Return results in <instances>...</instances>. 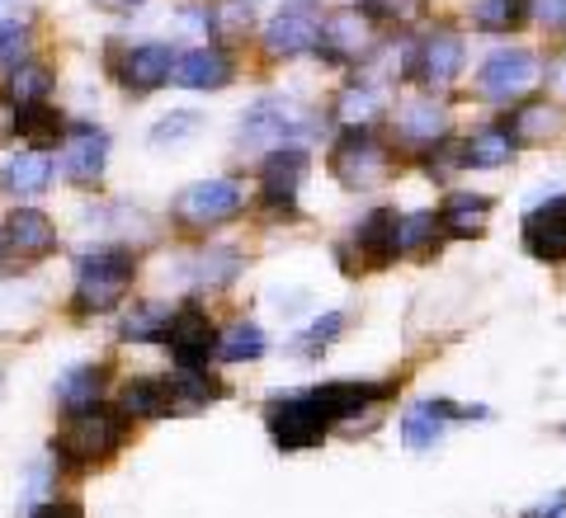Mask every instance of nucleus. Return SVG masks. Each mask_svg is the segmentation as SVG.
<instances>
[{
    "mask_svg": "<svg viewBox=\"0 0 566 518\" xmlns=\"http://www.w3.org/2000/svg\"><path fill=\"white\" fill-rule=\"evenodd\" d=\"M543 24H566V0H534Z\"/></svg>",
    "mask_w": 566,
    "mask_h": 518,
    "instance_id": "obj_40",
    "label": "nucleus"
},
{
    "mask_svg": "<svg viewBox=\"0 0 566 518\" xmlns=\"http://www.w3.org/2000/svg\"><path fill=\"white\" fill-rule=\"evenodd\" d=\"M538 85V57L528 47H501L482 62V76H476V95L491 104H510L524 99Z\"/></svg>",
    "mask_w": 566,
    "mask_h": 518,
    "instance_id": "obj_7",
    "label": "nucleus"
},
{
    "mask_svg": "<svg viewBox=\"0 0 566 518\" xmlns=\"http://www.w3.org/2000/svg\"><path fill=\"white\" fill-rule=\"evenodd\" d=\"M251 29V6H241V0H227V6H212L208 10V33L212 39H241V33Z\"/></svg>",
    "mask_w": 566,
    "mask_h": 518,
    "instance_id": "obj_34",
    "label": "nucleus"
},
{
    "mask_svg": "<svg viewBox=\"0 0 566 518\" xmlns=\"http://www.w3.org/2000/svg\"><path fill=\"white\" fill-rule=\"evenodd\" d=\"M118 405H123V415H133V420H161V415H170V387L156 378H137L123 387Z\"/></svg>",
    "mask_w": 566,
    "mask_h": 518,
    "instance_id": "obj_24",
    "label": "nucleus"
},
{
    "mask_svg": "<svg viewBox=\"0 0 566 518\" xmlns=\"http://www.w3.org/2000/svg\"><path fill=\"white\" fill-rule=\"evenodd\" d=\"M227 81H232V57H227V47L208 43V47L175 52L170 85H180V91H222Z\"/></svg>",
    "mask_w": 566,
    "mask_h": 518,
    "instance_id": "obj_14",
    "label": "nucleus"
},
{
    "mask_svg": "<svg viewBox=\"0 0 566 518\" xmlns=\"http://www.w3.org/2000/svg\"><path fill=\"white\" fill-rule=\"evenodd\" d=\"M331 170L345 189H378L392 175V156L368 128H349L331 151Z\"/></svg>",
    "mask_w": 566,
    "mask_h": 518,
    "instance_id": "obj_5",
    "label": "nucleus"
},
{
    "mask_svg": "<svg viewBox=\"0 0 566 518\" xmlns=\"http://www.w3.org/2000/svg\"><path fill=\"white\" fill-rule=\"evenodd\" d=\"M510 156H515V133H510V128H486V133H476L463 147V166L495 170V166H505Z\"/></svg>",
    "mask_w": 566,
    "mask_h": 518,
    "instance_id": "obj_26",
    "label": "nucleus"
},
{
    "mask_svg": "<svg viewBox=\"0 0 566 518\" xmlns=\"http://www.w3.org/2000/svg\"><path fill=\"white\" fill-rule=\"evenodd\" d=\"M166 387H170V415H189V410H203L208 401H218V387L199 368H180V378H170Z\"/></svg>",
    "mask_w": 566,
    "mask_h": 518,
    "instance_id": "obj_27",
    "label": "nucleus"
},
{
    "mask_svg": "<svg viewBox=\"0 0 566 518\" xmlns=\"http://www.w3.org/2000/svg\"><path fill=\"white\" fill-rule=\"evenodd\" d=\"M562 128V114L557 109H547V104H528V109L515 118V141H543V137H553Z\"/></svg>",
    "mask_w": 566,
    "mask_h": 518,
    "instance_id": "obj_36",
    "label": "nucleus"
},
{
    "mask_svg": "<svg viewBox=\"0 0 566 518\" xmlns=\"http://www.w3.org/2000/svg\"><path fill=\"white\" fill-rule=\"evenodd\" d=\"M458 420H463V410L449 401H416L401 415V443L411 453H424V448H434V443H444V434Z\"/></svg>",
    "mask_w": 566,
    "mask_h": 518,
    "instance_id": "obj_18",
    "label": "nucleus"
},
{
    "mask_svg": "<svg viewBox=\"0 0 566 518\" xmlns=\"http://www.w3.org/2000/svg\"><path fill=\"white\" fill-rule=\"evenodd\" d=\"M378 114H382V91H378V85H368V81L349 85V91L335 99V118L349 123V128H368Z\"/></svg>",
    "mask_w": 566,
    "mask_h": 518,
    "instance_id": "obj_28",
    "label": "nucleus"
},
{
    "mask_svg": "<svg viewBox=\"0 0 566 518\" xmlns=\"http://www.w3.org/2000/svg\"><path fill=\"white\" fill-rule=\"evenodd\" d=\"M382 391L387 387H374V382H326L312 391H293V397H274L270 410H264L270 438L283 453L312 448V443H322L340 420H354L368 401H378Z\"/></svg>",
    "mask_w": 566,
    "mask_h": 518,
    "instance_id": "obj_1",
    "label": "nucleus"
},
{
    "mask_svg": "<svg viewBox=\"0 0 566 518\" xmlns=\"http://www.w3.org/2000/svg\"><path fill=\"white\" fill-rule=\"evenodd\" d=\"M237 269H241V255L232 245H208V250H199V255H189V260H180V278L185 288H227V283L237 278Z\"/></svg>",
    "mask_w": 566,
    "mask_h": 518,
    "instance_id": "obj_19",
    "label": "nucleus"
},
{
    "mask_svg": "<svg viewBox=\"0 0 566 518\" xmlns=\"http://www.w3.org/2000/svg\"><path fill=\"white\" fill-rule=\"evenodd\" d=\"M245 208V189L237 180H203V184H189L185 193H175V222L193 226V231H208V226H222L232 222L237 212Z\"/></svg>",
    "mask_w": 566,
    "mask_h": 518,
    "instance_id": "obj_6",
    "label": "nucleus"
},
{
    "mask_svg": "<svg viewBox=\"0 0 566 518\" xmlns=\"http://www.w3.org/2000/svg\"><path fill=\"white\" fill-rule=\"evenodd\" d=\"M420 6V0H374V10H382V14H411Z\"/></svg>",
    "mask_w": 566,
    "mask_h": 518,
    "instance_id": "obj_43",
    "label": "nucleus"
},
{
    "mask_svg": "<svg viewBox=\"0 0 566 518\" xmlns=\"http://www.w3.org/2000/svg\"><path fill=\"white\" fill-rule=\"evenodd\" d=\"M345 326H349V316H345V311H326V316H316L312 326L293 339V345H297V353H322L335 335H345Z\"/></svg>",
    "mask_w": 566,
    "mask_h": 518,
    "instance_id": "obj_35",
    "label": "nucleus"
},
{
    "mask_svg": "<svg viewBox=\"0 0 566 518\" xmlns=\"http://www.w3.org/2000/svg\"><path fill=\"white\" fill-rule=\"evenodd\" d=\"M463 39L458 33H449V29H439V33H430V39L420 43V52H416V76L430 85V91H449V85L458 81V71H463Z\"/></svg>",
    "mask_w": 566,
    "mask_h": 518,
    "instance_id": "obj_17",
    "label": "nucleus"
},
{
    "mask_svg": "<svg viewBox=\"0 0 566 518\" xmlns=\"http://www.w3.org/2000/svg\"><path fill=\"white\" fill-rule=\"evenodd\" d=\"M524 250L543 264H562L566 260V199L538 203L534 212L524 218Z\"/></svg>",
    "mask_w": 566,
    "mask_h": 518,
    "instance_id": "obj_15",
    "label": "nucleus"
},
{
    "mask_svg": "<svg viewBox=\"0 0 566 518\" xmlns=\"http://www.w3.org/2000/svg\"><path fill=\"white\" fill-rule=\"evenodd\" d=\"M48 95H52L48 66L20 62V66L10 71V104H14V109H29V104H48Z\"/></svg>",
    "mask_w": 566,
    "mask_h": 518,
    "instance_id": "obj_31",
    "label": "nucleus"
},
{
    "mask_svg": "<svg viewBox=\"0 0 566 518\" xmlns=\"http://www.w3.org/2000/svg\"><path fill=\"white\" fill-rule=\"evenodd\" d=\"M137 278V260L123 245H95L76 260V307L114 311Z\"/></svg>",
    "mask_w": 566,
    "mask_h": 518,
    "instance_id": "obj_2",
    "label": "nucleus"
},
{
    "mask_svg": "<svg viewBox=\"0 0 566 518\" xmlns=\"http://www.w3.org/2000/svg\"><path fill=\"white\" fill-rule=\"evenodd\" d=\"M20 62H29V24L10 20L0 24V71H14Z\"/></svg>",
    "mask_w": 566,
    "mask_h": 518,
    "instance_id": "obj_39",
    "label": "nucleus"
},
{
    "mask_svg": "<svg viewBox=\"0 0 566 518\" xmlns=\"http://www.w3.org/2000/svg\"><path fill=\"white\" fill-rule=\"evenodd\" d=\"M322 6L316 0H289L270 29H264V52L270 57H303V52H316V39H322Z\"/></svg>",
    "mask_w": 566,
    "mask_h": 518,
    "instance_id": "obj_8",
    "label": "nucleus"
},
{
    "mask_svg": "<svg viewBox=\"0 0 566 518\" xmlns=\"http://www.w3.org/2000/svg\"><path fill=\"white\" fill-rule=\"evenodd\" d=\"M307 166H312V160H307V151L297 147V141H289V147H274L270 156H264V166H260L264 203L289 212L297 203V189H303V180H307Z\"/></svg>",
    "mask_w": 566,
    "mask_h": 518,
    "instance_id": "obj_11",
    "label": "nucleus"
},
{
    "mask_svg": "<svg viewBox=\"0 0 566 518\" xmlns=\"http://www.w3.org/2000/svg\"><path fill=\"white\" fill-rule=\"evenodd\" d=\"M354 245H359V260L368 264V269L397 260V212L392 208L368 212V218L359 222V231H354Z\"/></svg>",
    "mask_w": 566,
    "mask_h": 518,
    "instance_id": "obj_20",
    "label": "nucleus"
},
{
    "mask_svg": "<svg viewBox=\"0 0 566 518\" xmlns=\"http://www.w3.org/2000/svg\"><path fill=\"white\" fill-rule=\"evenodd\" d=\"M161 345L170 349V359L180 368H203L212 353H218V330H212V320L199 307H185L166 320Z\"/></svg>",
    "mask_w": 566,
    "mask_h": 518,
    "instance_id": "obj_9",
    "label": "nucleus"
},
{
    "mask_svg": "<svg viewBox=\"0 0 566 518\" xmlns=\"http://www.w3.org/2000/svg\"><path fill=\"white\" fill-rule=\"evenodd\" d=\"M52 180V160L43 151H20L6 160V170H0V189L10 193V199H39Z\"/></svg>",
    "mask_w": 566,
    "mask_h": 518,
    "instance_id": "obj_21",
    "label": "nucleus"
},
{
    "mask_svg": "<svg viewBox=\"0 0 566 518\" xmlns=\"http://www.w3.org/2000/svg\"><path fill=\"white\" fill-rule=\"evenodd\" d=\"M486 218H491L486 193H453V199L444 203V212H439V226L453 231V236H482Z\"/></svg>",
    "mask_w": 566,
    "mask_h": 518,
    "instance_id": "obj_23",
    "label": "nucleus"
},
{
    "mask_svg": "<svg viewBox=\"0 0 566 518\" xmlns=\"http://www.w3.org/2000/svg\"><path fill=\"white\" fill-rule=\"evenodd\" d=\"M142 6H147V0H95V10H104V14H133Z\"/></svg>",
    "mask_w": 566,
    "mask_h": 518,
    "instance_id": "obj_42",
    "label": "nucleus"
},
{
    "mask_svg": "<svg viewBox=\"0 0 566 518\" xmlns=\"http://www.w3.org/2000/svg\"><path fill=\"white\" fill-rule=\"evenodd\" d=\"M528 20V0H472V24L482 33H510Z\"/></svg>",
    "mask_w": 566,
    "mask_h": 518,
    "instance_id": "obj_30",
    "label": "nucleus"
},
{
    "mask_svg": "<svg viewBox=\"0 0 566 518\" xmlns=\"http://www.w3.org/2000/svg\"><path fill=\"white\" fill-rule=\"evenodd\" d=\"M434 231H439V218L430 208L401 212V218H397V255H420V250H430Z\"/></svg>",
    "mask_w": 566,
    "mask_h": 518,
    "instance_id": "obj_32",
    "label": "nucleus"
},
{
    "mask_svg": "<svg viewBox=\"0 0 566 518\" xmlns=\"http://www.w3.org/2000/svg\"><path fill=\"white\" fill-rule=\"evenodd\" d=\"M260 353H264V330L251 326V320H241V326H232L218 339V359L222 363H255Z\"/></svg>",
    "mask_w": 566,
    "mask_h": 518,
    "instance_id": "obj_33",
    "label": "nucleus"
},
{
    "mask_svg": "<svg viewBox=\"0 0 566 518\" xmlns=\"http://www.w3.org/2000/svg\"><path fill=\"white\" fill-rule=\"evenodd\" d=\"M170 316L175 311L166 307V302H147V307H137L128 320H123V335H128V339H161Z\"/></svg>",
    "mask_w": 566,
    "mask_h": 518,
    "instance_id": "obj_37",
    "label": "nucleus"
},
{
    "mask_svg": "<svg viewBox=\"0 0 566 518\" xmlns=\"http://www.w3.org/2000/svg\"><path fill=\"white\" fill-rule=\"evenodd\" d=\"M104 372L95 368V363H81V368H66L62 378H57V401L66 405V410H85V405H95L99 401V382Z\"/></svg>",
    "mask_w": 566,
    "mask_h": 518,
    "instance_id": "obj_29",
    "label": "nucleus"
},
{
    "mask_svg": "<svg viewBox=\"0 0 566 518\" xmlns=\"http://www.w3.org/2000/svg\"><path fill=\"white\" fill-rule=\"evenodd\" d=\"M29 518H85L76 505H43V509H29Z\"/></svg>",
    "mask_w": 566,
    "mask_h": 518,
    "instance_id": "obj_41",
    "label": "nucleus"
},
{
    "mask_svg": "<svg viewBox=\"0 0 566 518\" xmlns=\"http://www.w3.org/2000/svg\"><path fill=\"white\" fill-rule=\"evenodd\" d=\"M193 133H199V114L193 109H180V114H166L161 123L151 128V147H175V141H189Z\"/></svg>",
    "mask_w": 566,
    "mask_h": 518,
    "instance_id": "obj_38",
    "label": "nucleus"
},
{
    "mask_svg": "<svg viewBox=\"0 0 566 518\" xmlns=\"http://www.w3.org/2000/svg\"><path fill=\"white\" fill-rule=\"evenodd\" d=\"M109 166V133L95 123H71L62 137V175L71 184H95Z\"/></svg>",
    "mask_w": 566,
    "mask_h": 518,
    "instance_id": "obj_10",
    "label": "nucleus"
},
{
    "mask_svg": "<svg viewBox=\"0 0 566 518\" xmlns=\"http://www.w3.org/2000/svg\"><path fill=\"white\" fill-rule=\"evenodd\" d=\"M10 137H14V114L6 109V104H0V147H6Z\"/></svg>",
    "mask_w": 566,
    "mask_h": 518,
    "instance_id": "obj_44",
    "label": "nucleus"
},
{
    "mask_svg": "<svg viewBox=\"0 0 566 518\" xmlns=\"http://www.w3.org/2000/svg\"><path fill=\"white\" fill-rule=\"evenodd\" d=\"M368 43H374V29H368V14L359 6L335 10L322 20V39H316V52H326L331 62H359Z\"/></svg>",
    "mask_w": 566,
    "mask_h": 518,
    "instance_id": "obj_13",
    "label": "nucleus"
},
{
    "mask_svg": "<svg viewBox=\"0 0 566 518\" xmlns=\"http://www.w3.org/2000/svg\"><path fill=\"white\" fill-rule=\"evenodd\" d=\"M312 133V114L303 99L293 95H264L255 99L251 109L241 114V128H237V141L251 151H274V147H289V141L307 137Z\"/></svg>",
    "mask_w": 566,
    "mask_h": 518,
    "instance_id": "obj_3",
    "label": "nucleus"
},
{
    "mask_svg": "<svg viewBox=\"0 0 566 518\" xmlns=\"http://www.w3.org/2000/svg\"><path fill=\"white\" fill-rule=\"evenodd\" d=\"M14 133H20L33 151H48L66 137V123H62V114H52L48 104H29V109H20V118H14Z\"/></svg>",
    "mask_w": 566,
    "mask_h": 518,
    "instance_id": "obj_25",
    "label": "nucleus"
},
{
    "mask_svg": "<svg viewBox=\"0 0 566 518\" xmlns=\"http://www.w3.org/2000/svg\"><path fill=\"white\" fill-rule=\"evenodd\" d=\"M0 236H6V255H14V260H43L57 250V226H52L39 208H14Z\"/></svg>",
    "mask_w": 566,
    "mask_h": 518,
    "instance_id": "obj_16",
    "label": "nucleus"
},
{
    "mask_svg": "<svg viewBox=\"0 0 566 518\" xmlns=\"http://www.w3.org/2000/svg\"><path fill=\"white\" fill-rule=\"evenodd\" d=\"M123 448V420L109 415L99 405L71 410L66 429L57 434V453H66L71 462H104Z\"/></svg>",
    "mask_w": 566,
    "mask_h": 518,
    "instance_id": "obj_4",
    "label": "nucleus"
},
{
    "mask_svg": "<svg viewBox=\"0 0 566 518\" xmlns=\"http://www.w3.org/2000/svg\"><path fill=\"white\" fill-rule=\"evenodd\" d=\"M397 128H401L406 141H420V147H430V141L449 137V114L439 109L434 99H411V104H401Z\"/></svg>",
    "mask_w": 566,
    "mask_h": 518,
    "instance_id": "obj_22",
    "label": "nucleus"
},
{
    "mask_svg": "<svg viewBox=\"0 0 566 518\" xmlns=\"http://www.w3.org/2000/svg\"><path fill=\"white\" fill-rule=\"evenodd\" d=\"M170 66H175L170 43H142V47H128L114 62V76H118L123 91L151 95V91H161V85H170Z\"/></svg>",
    "mask_w": 566,
    "mask_h": 518,
    "instance_id": "obj_12",
    "label": "nucleus"
}]
</instances>
